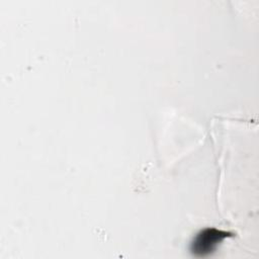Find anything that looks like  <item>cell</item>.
I'll return each instance as SVG.
<instances>
[{"instance_id": "cell-1", "label": "cell", "mask_w": 259, "mask_h": 259, "mask_svg": "<svg viewBox=\"0 0 259 259\" xmlns=\"http://www.w3.org/2000/svg\"><path fill=\"white\" fill-rule=\"evenodd\" d=\"M232 236V233L217 228L202 229L193 237L190 252L195 257H205L213 253L225 239Z\"/></svg>"}]
</instances>
